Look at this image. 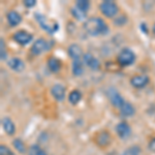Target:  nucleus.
I'll return each instance as SVG.
<instances>
[{"mask_svg": "<svg viewBox=\"0 0 155 155\" xmlns=\"http://www.w3.org/2000/svg\"><path fill=\"white\" fill-rule=\"evenodd\" d=\"M119 110H120V113L125 117H131L132 115H134V113H136L134 107L132 106L130 102H127V101H124V104L120 107Z\"/></svg>", "mask_w": 155, "mask_h": 155, "instance_id": "obj_16", "label": "nucleus"}, {"mask_svg": "<svg viewBox=\"0 0 155 155\" xmlns=\"http://www.w3.org/2000/svg\"><path fill=\"white\" fill-rule=\"evenodd\" d=\"M83 59L79 60H74L72 61V74L76 77L82 76V74L84 72V66H83Z\"/></svg>", "mask_w": 155, "mask_h": 155, "instance_id": "obj_18", "label": "nucleus"}, {"mask_svg": "<svg viewBox=\"0 0 155 155\" xmlns=\"http://www.w3.org/2000/svg\"><path fill=\"white\" fill-rule=\"evenodd\" d=\"M117 61L121 66H129L136 61V54L128 48H124L117 56Z\"/></svg>", "mask_w": 155, "mask_h": 155, "instance_id": "obj_3", "label": "nucleus"}, {"mask_svg": "<svg viewBox=\"0 0 155 155\" xmlns=\"http://www.w3.org/2000/svg\"><path fill=\"white\" fill-rule=\"evenodd\" d=\"M35 19H36V21L38 22L39 26H41L46 32H48L49 34L55 33L59 28L58 23H56L55 21H52V20H49L47 17H45L44 15H41V14H37L36 12Z\"/></svg>", "mask_w": 155, "mask_h": 155, "instance_id": "obj_2", "label": "nucleus"}, {"mask_svg": "<svg viewBox=\"0 0 155 155\" xmlns=\"http://www.w3.org/2000/svg\"><path fill=\"white\" fill-rule=\"evenodd\" d=\"M6 20L8 22V24L12 27H15L17 25H19L22 22V16L16 11H11L7 12L6 15Z\"/></svg>", "mask_w": 155, "mask_h": 155, "instance_id": "obj_13", "label": "nucleus"}, {"mask_svg": "<svg viewBox=\"0 0 155 155\" xmlns=\"http://www.w3.org/2000/svg\"><path fill=\"white\" fill-rule=\"evenodd\" d=\"M116 132L120 139H127L131 134V128L126 122H120L116 126Z\"/></svg>", "mask_w": 155, "mask_h": 155, "instance_id": "obj_11", "label": "nucleus"}, {"mask_svg": "<svg viewBox=\"0 0 155 155\" xmlns=\"http://www.w3.org/2000/svg\"><path fill=\"white\" fill-rule=\"evenodd\" d=\"M107 97H109L110 101H111V104H113L114 107H118V109H120V107L125 101L123 99V97L121 96V94H120L115 88H110L107 90Z\"/></svg>", "mask_w": 155, "mask_h": 155, "instance_id": "obj_7", "label": "nucleus"}, {"mask_svg": "<svg viewBox=\"0 0 155 155\" xmlns=\"http://www.w3.org/2000/svg\"><path fill=\"white\" fill-rule=\"evenodd\" d=\"M48 67L52 72L56 74V72H58L60 69H61L62 63L58 58H56V57H51V58H49L48 60Z\"/></svg>", "mask_w": 155, "mask_h": 155, "instance_id": "obj_17", "label": "nucleus"}, {"mask_svg": "<svg viewBox=\"0 0 155 155\" xmlns=\"http://www.w3.org/2000/svg\"><path fill=\"white\" fill-rule=\"evenodd\" d=\"M99 9H101V14L107 18H114L119 12L118 5L114 1H111V0L102 1L99 4Z\"/></svg>", "mask_w": 155, "mask_h": 155, "instance_id": "obj_4", "label": "nucleus"}, {"mask_svg": "<svg viewBox=\"0 0 155 155\" xmlns=\"http://www.w3.org/2000/svg\"><path fill=\"white\" fill-rule=\"evenodd\" d=\"M74 6H76L77 8H79L80 11L87 14V12H88V9L90 7V2L88 0H78V1H76V5Z\"/></svg>", "mask_w": 155, "mask_h": 155, "instance_id": "obj_22", "label": "nucleus"}, {"mask_svg": "<svg viewBox=\"0 0 155 155\" xmlns=\"http://www.w3.org/2000/svg\"><path fill=\"white\" fill-rule=\"evenodd\" d=\"M152 32H153V34L155 35V24L153 25V27H152Z\"/></svg>", "mask_w": 155, "mask_h": 155, "instance_id": "obj_30", "label": "nucleus"}, {"mask_svg": "<svg viewBox=\"0 0 155 155\" xmlns=\"http://www.w3.org/2000/svg\"><path fill=\"white\" fill-rule=\"evenodd\" d=\"M67 53H68V56L72 59V61H74V60L81 59V57L84 55L83 51H82V48L79 45H76V44H72L68 47Z\"/></svg>", "mask_w": 155, "mask_h": 155, "instance_id": "obj_12", "label": "nucleus"}, {"mask_svg": "<svg viewBox=\"0 0 155 155\" xmlns=\"http://www.w3.org/2000/svg\"><path fill=\"white\" fill-rule=\"evenodd\" d=\"M0 59L2 61L6 59V48H5V41L3 38L0 39Z\"/></svg>", "mask_w": 155, "mask_h": 155, "instance_id": "obj_25", "label": "nucleus"}, {"mask_svg": "<svg viewBox=\"0 0 155 155\" xmlns=\"http://www.w3.org/2000/svg\"><path fill=\"white\" fill-rule=\"evenodd\" d=\"M149 83V77L146 74H139V76H134L130 79V84L132 87L137 89H142L146 87Z\"/></svg>", "mask_w": 155, "mask_h": 155, "instance_id": "obj_9", "label": "nucleus"}, {"mask_svg": "<svg viewBox=\"0 0 155 155\" xmlns=\"http://www.w3.org/2000/svg\"><path fill=\"white\" fill-rule=\"evenodd\" d=\"M84 29L91 36L106 35L109 32V27L107 23L98 17H91L87 19L84 23Z\"/></svg>", "mask_w": 155, "mask_h": 155, "instance_id": "obj_1", "label": "nucleus"}, {"mask_svg": "<svg viewBox=\"0 0 155 155\" xmlns=\"http://www.w3.org/2000/svg\"><path fill=\"white\" fill-rule=\"evenodd\" d=\"M0 155H14L12 152V150L6 146H3L1 145L0 146Z\"/></svg>", "mask_w": 155, "mask_h": 155, "instance_id": "obj_27", "label": "nucleus"}, {"mask_svg": "<svg viewBox=\"0 0 155 155\" xmlns=\"http://www.w3.org/2000/svg\"><path fill=\"white\" fill-rule=\"evenodd\" d=\"M111 142V137L107 134V131L101 132V134H97L96 137V143L99 145L101 147H106L110 144Z\"/></svg>", "mask_w": 155, "mask_h": 155, "instance_id": "obj_19", "label": "nucleus"}, {"mask_svg": "<svg viewBox=\"0 0 155 155\" xmlns=\"http://www.w3.org/2000/svg\"><path fill=\"white\" fill-rule=\"evenodd\" d=\"M12 144H14L15 149L18 150V152H20V153H25L26 152V146L20 139H15Z\"/></svg>", "mask_w": 155, "mask_h": 155, "instance_id": "obj_24", "label": "nucleus"}, {"mask_svg": "<svg viewBox=\"0 0 155 155\" xmlns=\"http://www.w3.org/2000/svg\"><path fill=\"white\" fill-rule=\"evenodd\" d=\"M28 155H47V153L38 146V145H32L29 148Z\"/></svg>", "mask_w": 155, "mask_h": 155, "instance_id": "obj_23", "label": "nucleus"}, {"mask_svg": "<svg viewBox=\"0 0 155 155\" xmlns=\"http://www.w3.org/2000/svg\"><path fill=\"white\" fill-rule=\"evenodd\" d=\"M36 4L35 0H24V5L26 7H33Z\"/></svg>", "mask_w": 155, "mask_h": 155, "instance_id": "obj_28", "label": "nucleus"}, {"mask_svg": "<svg viewBox=\"0 0 155 155\" xmlns=\"http://www.w3.org/2000/svg\"><path fill=\"white\" fill-rule=\"evenodd\" d=\"M1 122H2V127H3L4 131H5L8 136L15 134V132H16V126H15V123L12 121L11 118L4 117Z\"/></svg>", "mask_w": 155, "mask_h": 155, "instance_id": "obj_15", "label": "nucleus"}, {"mask_svg": "<svg viewBox=\"0 0 155 155\" xmlns=\"http://www.w3.org/2000/svg\"><path fill=\"white\" fill-rule=\"evenodd\" d=\"M83 62L86 66H88L91 71H98L101 67L98 59L91 53H85L83 55Z\"/></svg>", "mask_w": 155, "mask_h": 155, "instance_id": "obj_8", "label": "nucleus"}, {"mask_svg": "<svg viewBox=\"0 0 155 155\" xmlns=\"http://www.w3.org/2000/svg\"><path fill=\"white\" fill-rule=\"evenodd\" d=\"M71 12L72 17H74V19L79 20V21H83V20L86 19V15H87L86 12L80 11V9L77 8L76 6L71 7Z\"/></svg>", "mask_w": 155, "mask_h": 155, "instance_id": "obj_21", "label": "nucleus"}, {"mask_svg": "<svg viewBox=\"0 0 155 155\" xmlns=\"http://www.w3.org/2000/svg\"><path fill=\"white\" fill-rule=\"evenodd\" d=\"M149 149L151 150L152 152H155V137H153V139L150 141L149 143Z\"/></svg>", "mask_w": 155, "mask_h": 155, "instance_id": "obj_29", "label": "nucleus"}, {"mask_svg": "<svg viewBox=\"0 0 155 155\" xmlns=\"http://www.w3.org/2000/svg\"><path fill=\"white\" fill-rule=\"evenodd\" d=\"M12 38L16 42H18L21 46H26V45L30 44L33 39V35L29 32L25 31V30H19V31L15 32Z\"/></svg>", "mask_w": 155, "mask_h": 155, "instance_id": "obj_6", "label": "nucleus"}, {"mask_svg": "<svg viewBox=\"0 0 155 155\" xmlns=\"http://www.w3.org/2000/svg\"><path fill=\"white\" fill-rule=\"evenodd\" d=\"M8 66L11 67V69L12 71L20 72V71H23L25 68V63L22 59L18 58V57H14L8 61Z\"/></svg>", "mask_w": 155, "mask_h": 155, "instance_id": "obj_14", "label": "nucleus"}, {"mask_svg": "<svg viewBox=\"0 0 155 155\" xmlns=\"http://www.w3.org/2000/svg\"><path fill=\"white\" fill-rule=\"evenodd\" d=\"M51 94L57 101H63L65 98V87L60 84L54 85L51 88Z\"/></svg>", "mask_w": 155, "mask_h": 155, "instance_id": "obj_10", "label": "nucleus"}, {"mask_svg": "<svg viewBox=\"0 0 155 155\" xmlns=\"http://www.w3.org/2000/svg\"><path fill=\"white\" fill-rule=\"evenodd\" d=\"M50 48H51V46H50V42L47 39L38 38L32 44L30 51H31V53L33 55L37 56V55H41L45 53L46 51H48V50H50Z\"/></svg>", "mask_w": 155, "mask_h": 155, "instance_id": "obj_5", "label": "nucleus"}, {"mask_svg": "<svg viewBox=\"0 0 155 155\" xmlns=\"http://www.w3.org/2000/svg\"><path fill=\"white\" fill-rule=\"evenodd\" d=\"M81 99H82V93L79 90H72L68 95V101L71 102V104H79Z\"/></svg>", "mask_w": 155, "mask_h": 155, "instance_id": "obj_20", "label": "nucleus"}, {"mask_svg": "<svg viewBox=\"0 0 155 155\" xmlns=\"http://www.w3.org/2000/svg\"><path fill=\"white\" fill-rule=\"evenodd\" d=\"M140 153H141V150L139 147H131V148L125 150L122 155H140Z\"/></svg>", "mask_w": 155, "mask_h": 155, "instance_id": "obj_26", "label": "nucleus"}]
</instances>
